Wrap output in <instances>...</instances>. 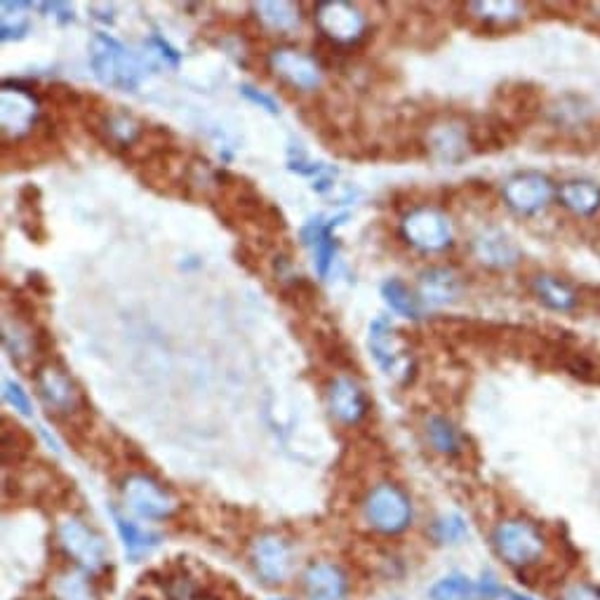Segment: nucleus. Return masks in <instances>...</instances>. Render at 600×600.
Instances as JSON below:
<instances>
[{
    "label": "nucleus",
    "instance_id": "obj_1",
    "mask_svg": "<svg viewBox=\"0 0 600 600\" xmlns=\"http://www.w3.org/2000/svg\"><path fill=\"white\" fill-rule=\"evenodd\" d=\"M217 182L215 203H222L219 217H224L226 224L236 222L250 226V229L262 231L264 236H278L288 229L283 212L276 205H271L269 200H264L262 193L248 179L219 172Z\"/></svg>",
    "mask_w": 600,
    "mask_h": 600
},
{
    "label": "nucleus",
    "instance_id": "obj_2",
    "mask_svg": "<svg viewBox=\"0 0 600 600\" xmlns=\"http://www.w3.org/2000/svg\"><path fill=\"white\" fill-rule=\"evenodd\" d=\"M90 66L106 88L135 92L146 76V64L109 33H95L90 43Z\"/></svg>",
    "mask_w": 600,
    "mask_h": 600
},
{
    "label": "nucleus",
    "instance_id": "obj_3",
    "mask_svg": "<svg viewBox=\"0 0 600 600\" xmlns=\"http://www.w3.org/2000/svg\"><path fill=\"white\" fill-rule=\"evenodd\" d=\"M492 544L499 558L511 568H532L542 560L546 551V537L535 523L523 518H511L497 525Z\"/></svg>",
    "mask_w": 600,
    "mask_h": 600
},
{
    "label": "nucleus",
    "instance_id": "obj_4",
    "mask_svg": "<svg viewBox=\"0 0 600 600\" xmlns=\"http://www.w3.org/2000/svg\"><path fill=\"white\" fill-rule=\"evenodd\" d=\"M368 523L382 535H398L412 523V504L398 485L382 483L365 497L363 504Z\"/></svg>",
    "mask_w": 600,
    "mask_h": 600
},
{
    "label": "nucleus",
    "instance_id": "obj_5",
    "mask_svg": "<svg viewBox=\"0 0 600 600\" xmlns=\"http://www.w3.org/2000/svg\"><path fill=\"white\" fill-rule=\"evenodd\" d=\"M316 24L320 36L339 48H349V45L363 40L365 24L363 12L356 5L344 3V0H330V3H320L316 8Z\"/></svg>",
    "mask_w": 600,
    "mask_h": 600
},
{
    "label": "nucleus",
    "instance_id": "obj_6",
    "mask_svg": "<svg viewBox=\"0 0 600 600\" xmlns=\"http://www.w3.org/2000/svg\"><path fill=\"white\" fill-rule=\"evenodd\" d=\"M368 344L372 356L377 360V365L386 372V375L408 379L412 368L408 346H405V339L398 335V330L393 328L389 318L379 316L372 320Z\"/></svg>",
    "mask_w": 600,
    "mask_h": 600
},
{
    "label": "nucleus",
    "instance_id": "obj_7",
    "mask_svg": "<svg viewBox=\"0 0 600 600\" xmlns=\"http://www.w3.org/2000/svg\"><path fill=\"white\" fill-rule=\"evenodd\" d=\"M59 544L64 553L76 560L83 570L99 572L106 565V544L104 539L90 530L83 520L66 518L59 525Z\"/></svg>",
    "mask_w": 600,
    "mask_h": 600
},
{
    "label": "nucleus",
    "instance_id": "obj_8",
    "mask_svg": "<svg viewBox=\"0 0 600 600\" xmlns=\"http://www.w3.org/2000/svg\"><path fill=\"white\" fill-rule=\"evenodd\" d=\"M31 377L36 379L40 398L45 400V405H48L50 410L59 412V415H71V412H76L80 405L85 403L83 393L76 389L69 372L59 363H55V360L36 365V372H33Z\"/></svg>",
    "mask_w": 600,
    "mask_h": 600
},
{
    "label": "nucleus",
    "instance_id": "obj_9",
    "mask_svg": "<svg viewBox=\"0 0 600 600\" xmlns=\"http://www.w3.org/2000/svg\"><path fill=\"white\" fill-rule=\"evenodd\" d=\"M123 499L137 516L149 520H163L170 518L177 511L175 497L168 490L160 488L156 480L149 476H130L123 485Z\"/></svg>",
    "mask_w": 600,
    "mask_h": 600
},
{
    "label": "nucleus",
    "instance_id": "obj_10",
    "mask_svg": "<svg viewBox=\"0 0 600 600\" xmlns=\"http://www.w3.org/2000/svg\"><path fill=\"white\" fill-rule=\"evenodd\" d=\"M0 128H3V139H22L31 135V128H36L38 102L29 90L19 88V83H3L0 92Z\"/></svg>",
    "mask_w": 600,
    "mask_h": 600
},
{
    "label": "nucleus",
    "instance_id": "obj_11",
    "mask_svg": "<svg viewBox=\"0 0 600 600\" xmlns=\"http://www.w3.org/2000/svg\"><path fill=\"white\" fill-rule=\"evenodd\" d=\"M542 104V92L530 83H506L502 88H497L495 99H492L495 116L513 125L516 130L523 123H530L542 111Z\"/></svg>",
    "mask_w": 600,
    "mask_h": 600
},
{
    "label": "nucleus",
    "instance_id": "obj_12",
    "mask_svg": "<svg viewBox=\"0 0 600 600\" xmlns=\"http://www.w3.org/2000/svg\"><path fill=\"white\" fill-rule=\"evenodd\" d=\"M403 236L410 245H415L419 250L438 252L448 248L452 240V226L450 219L443 212L431 208L412 210L408 217L403 219Z\"/></svg>",
    "mask_w": 600,
    "mask_h": 600
},
{
    "label": "nucleus",
    "instance_id": "obj_13",
    "mask_svg": "<svg viewBox=\"0 0 600 600\" xmlns=\"http://www.w3.org/2000/svg\"><path fill=\"white\" fill-rule=\"evenodd\" d=\"M269 66L276 76H280L285 83H290L292 88L297 90L311 92L320 88V83H323V69H320V64L316 59L304 55V52L299 50H292V48L273 50L269 57Z\"/></svg>",
    "mask_w": 600,
    "mask_h": 600
},
{
    "label": "nucleus",
    "instance_id": "obj_14",
    "mask_svg": "<svg viewBox=\"0 0 600 600\" xmlns=\"http://www.w3.org/2000/svg\"><path fill=\"white\" fill-rule=\"evenodd\" d=\"M252 565L266 584H283L292 572V551L278 535H262L252 542Z\"/></svg>",
    "mask_w": 600,
    "mask_h": 600
},
{
    "label": "nucleus",
    "instance_id": "obj_15",
    "mask_svg": "<svg viewBox=\"0 0 600 600\" xmlns=\"http://www.w3.org/2000/svg\"><path fill=\"white\" fill-rule=\"evenodd\" d=\"M553 196V186L546 177L537 172H523V175L511 177L504 184V200L511 210L520 215H532L542 210Z\"/></svg>",
    "mask_w": 600,
    "mask_h": 600
},
{
    "label": "nucleus",
    "instance_id": "obj_16",
    "mask_svg": "<svg viewBox=\"0 0 600 600\" xmlns=\"http://www.w3.org/2000/svg\"><path fill=\"white\" fill-rule=\"evenodd\" d=\"M471 149L469 125L459 123V120L436 123L426 132V151H431L433 156L445 160V163H459Z\"/></svg>",
    "mask_w": 600,
    "mask_h": 600
},
{
    "label": "nucleus",
    "instance_id": "obj_17",
    "mask_svg": "<svg viewBox=\"0 0 600 600\" xmlns=\"http://www.w3.org/2000/svg\"><path fill=\"white\" fill-rule=\"evenodd\" d=\"M342 219L346 217L342 215L337 219H330V222H325V217H313L302 229V240L306 248H311L313 252V266H316L320 278L328 276L332 259H335L337 240L332 236V229H335Z\"/></svg>",
    "mask_w": 600,
    "mask_h": 600
},
{
    "label": "nucleus",
    "instance_id": "obj_18",
    "mask_svg": "<svg viewBox=\"0 0 600 600\" xmlns=\"http://www.w3.org/2000/svg\"><path fill=\"white\" fill-rule=\"evenodd\" d=\"M473 255L490 269H511L520 262L518 245L499 229H485L473 238Z\"/></svg>",
    "mask_w": 600,
    "mask_h": 600
},
{
    "label": "nucleus",
    "instance_id": "obj_19",
    "mask_svg": "<svg viewBox=\"0 0 600 600\" xmlns=\"http://www.w3.org/2000/svg\"><path fill=\"white\" fill-rule=\"evenodd\" d=\"M328 400L332 415L344 424H358L360 419L368 415L370 408L365 391L349 377H337L335 382L330 384Z\"/></svg>",
    "mask_w": 600,
    "mask_h": 600
},
{
    "label": "nucleus",
    "instance_id": "obj_20",
    "mask_svg": "<svg viewBox=\"0 0 600 600\" xmlns=\"http://www.w3.org/2000/svg\"><path fill=\"white\" fill-rule=\"evenodd\" d=\"M304 589L309 600H342L349 584L337 565L316 563L306 570Z\"/></svg>",
    "mask_w": 600,
    "mask_h": 600
},
{
    "label": "nucleus",
    "instance_id": "obj_21",
    "mask_svg": "<svg viewBox=\"0 0 600 600\" xmlns=\"http://www.w3.org/2000/svg\"><path fill=\"white\" fill-rule=\"evenodd\" d=\"M17 217H19V226L22 231L29 236L33 243H43L48 238V231H45V222H43V205H40V191L38 186L26 184L19 189L17 196Z\"/></svg>",
    "mask_w": 600,
    "mask_h": 600
},
{
    "label": "nucleus",
    "instance_id": "obj_22",
    "mask_svg": "<svg viewBox=\"0 0 600 600\" xmlns=\"http://www.w3.org/2000/svg\"><path fill=\"white\" fill-rule=\"evenodd\" d=\"M558 198L577 217H589L600 208V186L591 182H565L558 189Z\"/></svg>",
    "mask_w": 600,
    "mask_h": 600
},
{
    "label": "nucleus",
    "instance_id": "obj_23",
    "mask_svg": "<svg viewBox=\"0 0 600 600\" xmlns=\"http://www.w3.org/2000/svg\"><path fill=\"white\" fill-rule=\"evenodd\" d=\"M313 344H316L318 356L323 360H328L330 365H335L337 370L356 368V358H353L349 344L339 337V332L316 328L313 330Z\"/></svg>",
    "mask_w": 600,
    "mask_h": 600
},
{
    "label": "nucleus",
    "instance_id": "obj_24",
    "mask_svg": "<svg viewBox=\"0 0 600 600\" xmlns=\"http://www.w3.org/2000/svg\"><path fill=\"white\" fill-rule=\"evenodd\" d=\"M532 290H535L539 302H544L553 311H572L579 302L577 292L568 283L553 276H537Z\"/></svg>",
    "mask_w": 600,
    "mask_h": 600
},
{
    "label": "nucleus",
    "instance_id": "obj_25",
    "mask_svg": "<svg viewBox=\"0 0 600 600\" xmlns=\"http://www.w3.org/2000/svg\"><path fill=\"white\" fill-rule=\"evenodd\" d=\"M111 513H113V520H116V530L120 535V542L125 544V551H128L130 558L146 556V553L156 549L160 542V537L156 535V532L142 530L137 523H132V520L120 516L116 509H113Z\"/></svg>",
    "mask_w": 600,
    "mask_h": 600
},
{
    "label": "nucleus",
    "instance_id": "obj_26",
    "mask_svg": "<svg viewBox=\"0 0 600 600\" xmlns=\"http://www.w3.org/2000/svg\"><path fill=\"white\" fill-rule=\"evenodd\" d=\"M422 295L429 304H450L459 297V280L448 269H429L422 276Z\"/></svg>",
    "mask_w": 600,
    "mask_h": 600
},
{
    "label": "nucleus",
    "instance_id": "obj_27",
    "mask_svg": "<svg viewBox=\"0 0 600 600\" xmlns=\"http://www.w3.org/2000/svg\"><path fill=\"white\" fill-rule=\"evenodd\" d=\"M255 17L262 22L269 31L288 33L295 31L299 26V8L292 3H255Z\"/></svg>",
    "mask_w": 600,
    "mask_h": 600
},
{
    "label": "nucleus",
    "instance_id": "obj_28",
    "mask_svg": "<svg viewBox=\"0 0 600 600\" xmlns=\"http://www.w3.org/2000/svg\"><path fill=\"white\" fill-rule=\"evenodd\" d=\"M464 10L471 12L473 19L480 24H511L523 15V5L511 3V0H488V3H469Z\"/></svg>",
    "mask_w": 600,
    "mask_h": 600
},
{
    "label": "nucleus",
    "instance_id": "obj_29",
    "mask_svg": "<svg viewBox=\"0 0 600 600\" xmlns=\"http://www.w3.org/2000/svg\"><path fill=\"white\" fill-rule=\"evenodd\" d=\"M426 436H429L433 450L440 455H457L462 450V436L445 417H431L426 422Z\"/></svg>",
    "mask_w": 600,
    "mask_h": 600
},
{
    "label": "nucleus",
    "instance_id": "obj_30",
    "mask_svg": "<svg viewBox=\"0 0 600 600\" xmlns=\"http://www.w3.org/2000/svg\"><path fill=\"white\" fill-rule=\"evenodd\" d=\"M52 591H55L57 600H99L95 589H92V584L88 582V577L76 570H69L64 572V575H59L55 579Z\"/></svg>",
    "mask_w": 600,
    "mask_h": 600
},
{
    "label": "nucleus",
    "instance_id": "obj_31",
    "mask_svg": "<svg viewBox=\"0 0 600 600\" xmlns=\"http://www.w3.org/2000/svg\"><path fill=\"white\" fill-rule=\"evenodd\" d=\"M283 299L290 306H295L297 311L311 313V311L318 309L320 292H318V288L311 283L309 278L299 276V278H292L290 283L285 285V288H283Z\"/></svg>",
    "mask_w": 600,
    "mask_h": 600
},
{
    "label": "nucleus",
    "instance_id": "obj_32",
    "mask_svg": "<svg viewBox=\"0 0 600 600\" xmlns=\"http://www.w3.org/2000/svg\"><path fill=\"white\" fill-rule=\"evenodd\" d=\"M382 295L386 299V304H389L393 311H398L400 316H405V318L419 316L417 297L412 295V290L403 283V280H398V278L386 280V283L382 285Z\"/></svg>",
    "mask_w": 600,
    "mask_h": 600
},
{
    "label": "nucleus",
    "instance_id": "obj_33",
    "mask_svg": "<svg viewBox=\"0 0 600 600\" xmlns=\"http://www.w3.org/2000/svg\"><path fill=\"white\" fill-rule=\"evenodd\" d=\"M476 596V584L464 575H448L431 586V600H471Z\"/></svg>",
    "mask_w": 600,
    "mask_h": 600
},
{
    "label": "nucleus",
    "instance_id": "obj_34",
    "mask_svg": "<svg viewBox=\"0 0 600 600\" xmlns=\"http://www.w3.org/2000/svg\"><path fill=\"white\" fill-rule=\"evenodd\" d=\"M33 448V436L24 429L22 424L10 422L8 417L3 419V459H10L15 452V459H24Z\"/></svg>",
    "mask_w": 600,
    "mask_h": 600
},
{
    "label": "nucleus",
    "instance_id": "obj_35",
    "mask_svg": "<svg viewBox=\"0 0 600 600\" xmlns=\"http://www.w3.org/2000/svg\"><path fill=\"white\" fill-rule=\"evenodd\" d=\"M431 532L440 544H459L469 535V528H466V520L459 513H448V516L438 518L433 523Z\"/></svg>",
    "mask_w": 600,
    "mask_h": 600
},
{
    "label": "nucleus",
    "instance_id": "obj_36",
    "mask_svg": "<svg viewBox=\"0 0 600 600\" xmlns=\"http://www.w3.org/2000/svg\"><path fill=\"white\" fill-rule=\"evenodd\" d=\"M3 396H5V403L12 405V408H15L17 412H22V415H26V417L33 415V405H31L29 393H26L17 382H12V379H5V382H3Z\"/></svg>",
    "mask_w": 600,
    "mask_h": 600
},
{
    "label": "nucleus",
    "instance_id": "obj_37",
    "mask_svg": "<svg viewBox=\"0 0 600 600\" xmlns=\"http://www.w3.org/2000/svg\"><path fill=\"white\" fill-rule=\"evenodd\" d=\"M240 95H243L245 99H248V102L257 104L259 109L269 111L271 116H278V113H280V106H278L276 99H273L271 95H266L264 90L255 88V85H240Z\"/></svg>",
    "mask_w": 600,
    "mask_h": 600
},
{
    "label": "nucleus",
    "instance_id": "obj_38",
    "mask_svg": "<svg viewBox=\"0 0 600 600\" xmlns=\"http://www.w3.org/2000/svg\"><path fill=\"white\" fill-rule=\"evenodd\" d=\"M560 600H600V589L593 584H570L568 589L560 593Z\"/></svg>",
    "mask_w": 600,
    "mask_h": 600
},
{
    "label": "nucleus",
    "instance_id": "obj_39",
    "mask_svg": "<svg viewBox=\"0 0 600 600\" xmlns=\"http://www.w3.org/2000/svg\"><path fill=\"white\" fill-rule=\"evenodd\" d=\"M149 43L153 45V48L158 50V55L163 57L165 62H168L170 66H177V64H179V59H182V55H179V52H177L175 48H172L170 43H165V40L160 38V36H153V38L149 40Z\"/></svg>",
    "mask_w": 600,
    "mask_h": 600
},
{
    "label": "nucleus",
    "instance_id": "obj_40",
    "mask_svg": "<svg viewBox=\"0 0 600 600\" xmlns=\"http://www.w3.org/2000/svg\"><path fill=\"white\" fill-rule=\"evenodd\" d=\"M29 290L33 292V297H48L50 295V285L45 280L43 273H29Z\"/></svg>",
    "mask_w": 600,
    "mask_h": 600
},
{
    "label": "nucleus",
    "instance_id": "obj_41",
    "mask_svg": "<svg viewBox=\"0 0 600 600\" xmlns=\"http://www.w3.org/2000/svg\"><path fill=\"white\" fill-rule=\"evenodd\" d=\"M506 593V600H535L530 596H523V593H516V591H504Z\"/></svg>",
    "mask_w": 600,
    "mask_h": 600
},
{
    "label": "nucleus",
    "instance_id": "obj_42",
    "mask_svg": "<svg viewBox=\"0 0 600 600\" xmlns=\"http://www.w3.org/2000/svg\"><path fill=\"white\" fill-rule=\"evenodd\" d=\"M278 600H288V598H278Z\"/></svg>",
    "mask_w": 600,
    "mask_h": 600
}]
</instances>
